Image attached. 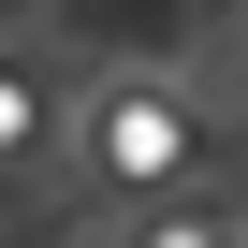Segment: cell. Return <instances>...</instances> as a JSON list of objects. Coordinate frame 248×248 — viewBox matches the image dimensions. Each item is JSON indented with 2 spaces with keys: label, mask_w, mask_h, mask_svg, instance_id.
I'll return each mask as SVG.
<instances>
[{
  "label": "cell",
  "mask_w": 248,
  "mask_h": 248,
  "mask_svg": "<svg viewBox=\"0 0 248 248\" xmlns=\"http://www.w3.org/2000/svg\"><path fill=\"white\" fill-rule=\"evenodd\" d=\"M175 146H190V132H175V117H161V102H117V161H132V175H161Z\"/></svg>",
  "instance_id": "1"
},
{
  "label": "cell",
  "mask_w": 248,
  "mask_h": 248,
  "mask_svg": "<svg viewBox=\"0 0 248 248\" xmlns=\"http://www.w3.org/2000/svg\"><path fill=\"white\" fill-rule=\"evenodd\" d=\"M146 248H219V233H204V219H161V233H146Z\"/></svg>",
  "instance_id": "2"
}]
</instances>
